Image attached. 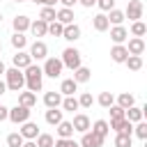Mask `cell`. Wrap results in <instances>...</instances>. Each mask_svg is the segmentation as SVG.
<instances>
[{
    "label": "cell",
    "mask_w": 147,
    "mask_h": 147,
    "mask_svg": "<svg viewBox=\"0 0 147 147\" xmlns=\"http://www.w3.org/2000/svg\"><path fill=\"white\" fill-rule=\"evenodd\" d=\"M23 76H25V85H28V92H39L41 85H44V71L39 64H30L28 69H23Z\"/></svg>",
    "instance_id": "cell-1"
},
{
    "label": "cell",
    "mask_w": 147,
    "mask_h": 147,
    "mask_svg": "<svg viewBox=\"0 0 147 147\" xmlns=\"http://www.w3.org/2000/svg\"><path fill=\"white\" fill-rule=\"evenodd\" d=\"M5 85H7V90H11V92H21L23 87H25V76H23V71L21 69H16V67H11V69H7L5 71Z\"/></svg>",
    "instance_id": "cell-2"
},
{
    "label": "cell",
    "mask_w": 147,
    "mask_h": 147,
    "mask_svg": "<svg viewBox=\"0 0 147 147\" xmlns=\"http://www.w3.org/2000/svg\"><path fill=\"white\" fill-rule=\"evenodd\" d=\"M60 62H62V67H67V69H78L80 67V51L78 48H74V46H69V48H64L62 51V57H60Z\"/></svg>",
    "instance_id": "cell-3"
},
{
    "label": "cell",
    "mask_w": 147,
    "mask_h": 147,
    "mask_svg": "<svg viewBox=\"0 0 147 147\" xmlns=\"http://www.w3.org/2000/svg\"><path fill=\"white\" fill-rule=\"evenodd\" d=\"M62 62L57 60V57H46V62H44V67H41V71H44V76H48V78H60L62 76Z\"/></svg>",
    "instance_id": "cell-4"
},
{
    "label": "cell",
    "mask_w": 147,
    "mask_h": 147,
    "mask_svg": "<svg viewBox=\"0 0 147 147\" xmlns=\"http://www.w3.org/2000/svg\"><path fill=\"white\" fill-rule=\"evenodd\" d=\"M30 108H25V106H14V108H9V117L7 119H11L14 124H23V122H28L30 119Z\"/></svg>",
    "instance_id": "cell-5"
},
{
    "label": "cell",
    "mask_w": 147,
    "mask_h": 147,
    "mask_svg": "<svg viewBox=\"0 0 147 147\" xmlns=\"http://www.w3.org/2000/svg\"><path fill=\"white\" fill-rule=\"evenodd\" d=\"M142 2L140 0H129V5H126V11H124V18H131V23L133 21H140L142 18Z\"/></svg>",
    "instance_id": "cell-6"
},
{
    "label": "cell",
    "mask_w": 147,
    "mask_h": 147,
    "mask_svg": "<svg viewBox=\"0 0 147 147\" xmlns=\"http://www.w3.org/2000/svg\"><path fill=\"white\" fill-rule=\"evenodd\" d=\"M103 140H106V138H99L96 133H92V131H85L78 145H80V147H103Z\"/></svg>",
    "instance_id": "cell-7"
},
{
    "label": "cell",
    "mask_w": 147,
    "mask_h": 147,
    "mask_svg": "<svg viewBox=\"0 0 147 147\" xmlns=\"http://www.w3.org/2000/svg\"><path fill=\"white\" fill-rule=\"evenodd\" d=\"M71 126H74V131H78V133H85V131H90V117L85 115V113H78V115H74V122H71Z\"/></svg>",
    "instance_id": "cell-8"
},
{
    "label": "cell",
    "mask_w": 147,
    "mask_h": 147,
    "mask_svg": "<svg viewBox=\"0 0 147 147\" xmlns=\"http://www.w3.org/2000/svg\"><path fill=\"white\" fill-rule=\"evenodd\" d=\"M18 133L23 136V140H34V138L39 136V126H37L34 122H30V119H28V122H23V124H21V131H18Z\"/></svg>",
    "instance_id": "cell-9"
},
{
    "label": "cell",
    "mask_w": 147,
    "mask_h": 147,
    "mask_svg": "<svg viewBox=\"0 0 147 147\" xmlns=\"http://www.w3.org/2000/svg\"><path fill=\"white\" fill-rule=\"evenodd\" d=\"M30 57H32V60H46V57H48V46H46L44 41H34V44L30 46Z\"/></svg>",
    "instance_id": "cell-10"
},
{
    "label": "cell",
    "mask_w": 147,
    "mask_h": 147,
    "mask_svg": "<svg viewBox=\"0 0 147 147\" xmlns=\"http://www.w3.org/2000/svg\"><path fill=\"white\" fill-rule=\"evenodd\" d=\"M11 62H14V67L16 69H28L30 64H32V57H30V53H25V51H16V55L11 57Z\"/></svg>",
    "instance_id": "cell-11"
},
{
    "label": "cell",
    "mask_w": 147,
    "mask_h": 147,
    "mask_svg": "<svg viewBox=\"0 0 147 147\" xmlns=\"http://www.w3.org/2000/svg\"><path fill=\"white\" fill-rule=\"evenodd\" d=\"M110 129H115L117 133H133V124L126 119V117H122V119H110V124H108Z\"/></svg>",
    "instance_id": "cell-12"
},
{
    "label": "cell",
    "mask_w": 147,
    "mask_h": 147,
    "mask_svg": "<svg viewBox=\"0 0 147 147\" xmlns=\"http://www.w3.org/2000/svg\"><path fill=\"white\" fill-rule=\"evenodd\" d=\"M126 53H129V55H142V53H145V39H140V37H133V39H129Z\"/></svg>",
    "instance_id": "cell-13"
},
{
    "label": "cell",
    "mask_w": 147,
    "mask_h": 147,
    "mask_svg": "<svg viewBox=\"0 0 147 147\" xmlns=\"http://www.w3.org/2000/svg\"><path fill=\"white\" fill-rule=\"evenodd\" d=\"M110 57H113V62H117V64H124V60L129 57V53H126V46H124V44H115V46L110 48Z\"/></svg>",
    "instance_id": "cell-14"
},
{
    "label": "cell",
    "mask_w": 147,
    "mask_h": 147,
    "mask_svg": "<svg viewBox=\"0 0 147 147\" xmlns=\"http://www.w3.org/2000/svg\"><path fill=\"white\" fill-rule=\"evenodd\" d=\"M126 37H129V30H126L124 25H113V28H110V39H113L115 44H124Z\"/></svg>",
    "instance_id": "cell-15"
},
{
    "label": "cell",
    "mask_w": 147,
    "mask_h": 147,
    "mask_svg": "<svg viewBox=\"0 0 147 147\" xmlns=\"http://www.w3.org/2000/svg\"><path fill=\"white\" fill-rule=\"evenodd\" d=\"M76 90H78V83H76L74 78H64V80L60 83V94H62V96H74Z\"/></svg>",
    "instance_id": "cell-16"
},
{
    "label": "cell",
    "mask_w": 147,
    "mask_h": 147,
    "mask_svg": "<svg viewBox=\"0 0 147 147\" xmlns=\"http://www.w3.org/2000/svg\"><path fill=\"white\" fill-rule=\"evenodd\" d=\"M60 103H62V94L60 92H46L44 94V106L46 108H60Z\"/></svg>",
    "instance_id": "cell-17"
},
{
    "label": "cell",
    "mask_w": 147,
    "mask_h": 147,
    "mask_svg": "<svg viewBox=\"0 0 147 147\" xmlns=\"http://www.w3.org/2000/svg\"><path fill=\"white\" fill-rule=\"evenodd\" d=\"M55 21L62 23V25H71V23H74V11L67 9V7H62V9L55 11Z\"/></svg>",
    "instance_id": "cell-18"
},
{
    "label": "cell",
    "mask_w": 147,
    "mask_h": 147,
    "mask_svg": "<svg viewBox=\"0 0 147 147\" xmlns=\"http://www.w3.org/2000/svg\"><path fill=\"white\" fill-rule=\"evenodd\" d=\"M30 32H32L34 37H44V34H48V23L41 21V18H37V21L30 23Z\"/></svg>",
    "instance_id": "cell-19"
},
{
    "label": "cell",
    "mask_w": 147,
    "mask_h": 147,
    "mask_svg": "<svg viewBox=\"0 0 147 147\" xmlns=\"http://www.w3.org/2000/svg\"><path fill=\"white\" fill-rule=\"evenodd\" d=\"M62 39H67V41H76V39H80V28H78L76 23L64 25V30H62Z\"/></svg>",
    "instance_id": "cell-20"
},
{
    "label": "cell",
    "mask_w": 147,
    "mask_h": 147,
    "mask_svg": "<svg viewBox=\"0 0 147 147\" xmlns=\"http://www.w3.org/2000/svg\"><path fill=\"white\" fill-rule=\"evenodd\" d=\"M142 113H145V108L131 106V108H126V110H124V117H126L131 124H136V122H142Z\"/></svg>",
    "instance_id": "cell-21"
},
{
    "label": "cell",
    "mask_w": 147,
    "mask_h": 147,
    "mask_svg": "<svg viewBox=\"0 0 147 147\" xmlns=\"http://www.w3.org/2000/svg\"><path fill=\"white\" fill-rule=\"evenodd\" d=\"M30 23H32V21H30L25 14H21V16H16V18H14V23H11V25H14V32H21V34H23L25 30H30Z\"/></svg>",
    "instance_id": "cell-22"
},
{
    "label": "cell",
    "mask_w": 147,
    "mask_h": 147,
    "mask_svg": "<svg viewBox=\"0 0 147 147\" xmlns=\"http://www.w3.org/2000/svg\"><path fill=\"white\" fill-rule=\"evenodd\" d=\"M92 25H94V30H96V32H106V30L110 28V23H108L106 14H96V16L92 18Z\"/></svg>",
    "instance_id": "cell-23"
},
{
    "label": "cell",
    "mask_w": 147,
    "mask_h": 147,
    "mask_svg": "<svg viewBox=\"0 0 147 147\" xmlns=\"http://www.w3.org/2000/svg\"><path fill=\"white\" fill-rule=\"evenodd\" d=\"M90 78H92V71H90L87 67L80 64L78 69H74V80H76V83H87Z\"/></svg>",
    "instance_id": "cell-24"
},
{
    "label": "cell",
    "mask_w": 147,
    "mask_h": 147,
    "mask_svg": "<svg viewBox=\"0 0 147 147\" xmlns=\"http://www.w3.org/2000/svg\"><path fill=\"white\" fill-rule=\"evenodd\" d=\"M34 103H37V94H34V92H21V94H18V106L32 108Z\"/></svg>",
    "instance_id": "cell-25"
},
{
    "label": "cell",
    "mask_w": 147,
    "mask_h": 147,
    "mask_svg": "<svg viewBox=\"0 0 147 147\" xmlns=\"http://www.w3.org/2000/svg\"><path fill=\"white\" fill-rule=\"evenodd\" d=\"M92 129V133H96L99 138H106L108 136V131H110V126H108V122L106 119H96L94 122V126H90Z\"/></svg>",
    "instance_id": "cell-26"
},
{
    "label": "cell",
    "mask_w": 147,
    "mask_h": 147,
    "mask_svg": "<svg viewBox=\"0 0 147 147\" xmlns=\"http://www.w3.org/2000/svg\"><path fill=\"white\" fill-rule=\"evenodd\" d=\"M55 131H57L60 138H74V126H71V122H64V119H62Z\"/></svg>",
    "instance_id": "cell-27"
},
{
    "label": "cell",
    "mask_w": 147,
    "mask_h": 147,
    "mask_svg": "<svg viewBox=\"0 0 147 147\" xmlns=\"http://www.w3.org/2000/svg\"><path fill=\"white\" fill-rule=\"evenodd\" d=\"M106 18H108V23H113V25H122V23H124V11H122V9H110V11L106 14Z\"/></svg>",
    "instance_id": "cell-28"
},
{
    "label": "cell",
    "mask_w": 147,
    "mask_h": 147,
    "mask_svg": "<svg viewBox=\"0 0 147 147\" xmlns=\"http://www.w3.org/2000/svg\"><path fill=\"white\" fill-rule=\"evenodd\" d=\"M124 64L131 69V71H140L142 69V55H129L124 60Z\"/></svg>",
    "instance_id": "cell-29"
},
{
    "label": "cell",
    "mask_w": 147,
    "mask_h": 147,
    "mask_svg": "<svg viewBox=\"0 0 147 147\" xmlns=\"http://www.w3.org/2000/svg\"><path fill=\"white\" fill-rule=\"evenodd\" d=\"M117 106L119 108H131V106H136V99H133V94H129V92H122L119 96H117Z\"/></svg>",
    "instance_id": "cell-30"
},
{
    "label": "cell",
    "mask_w": 147,
    "mask_h": 147,
    "mask_svg": "<svg viewBox=\"0 0 147 147\" xmlns=\"http://www.w3.org/2000/svg\"><path fill=\"white\" fill-rule=\"evenodd\" d=\"M46 122L53 124V126H57V124L62 122V110H57V108H48V110H46Z\"/></svg>",
    "instance_id": "cell-31"
},
{
    "label": "cell",
    "mask_w": 147,
    "mask_h": 147,
    "mask_svg": "<svg viewBox=\"0 0 147 147\" xmlns=\"http://www.w3.org/2000/svg\"><path fill=\"white\" fill-rule=\"evenodd\" d=\"M11 46H14L16 51H23V48L28 46V37L21 34V32H14V34H11Z\"/></svg>",
    "instance_id": "cell-32"
},
{
    "label": "cell",
    "mask_w": 147,
    "mask_h": 147,
    "mask_svg": "<svg viewBox=\"0 0 147 147\" xmlns=\"http://www.w3.org/2000/svg\"><path fill=\"white\" fill-rule=\"evenodd\" d=\"M96 103H99L101 108H110V106L115 103V96H113V92H101V94H99V99H96Z\"/></svg>",
    "instance_id": "cell-33"
},
{
    "label": "cell",
    "mask_w": 147,
    "mask_h": 147,
    "mask_svg": "<svg viewBox=\"0 0 147 147\" xmlns=\"http://www.w3.org/2000/svg\"><path fill=\"white\" fill-rule=\"evenodd\" d=\"M64 110H69V113H74V110H78L80 106H78V99L76 96H62V103H60Z\"/></svg>",
    "instance_id": "cell-34"
},
{
    "label": "cell",
    "mask_w": 147,
    "mask_h": 147,
    "mask_svg": "<svg viewBox=\"0 0 147 147\" xmlns=\"http://www.w3.org/2000/svg\"><path fill=\"white\" fill-rule=\"evenodd\" d=\"M34 142H37V147H53V145H55V140H53L51 133H39V136L34 138Z\"/></svg>",
    "instance_id": "cell-35"
},
{
    "label": "cell",
    "mask_w": 147,
    "mask_h": 147,
    "mask_svg": "<svg viewBox=\"0 0 147 147\" xmlns=\"http://www.w3.org/2000/svg\"><path fill=\"white\" fill-rule=\"evenodd\" d=\"M145 32H147V25H145L142 21H133V23H131V34H133V37H140V39H142Z\"/></svg>",
    "instance_id": "cell-36"
},
{
    "label": "cell",
    "mask_w": 147,
    "mask_h": 147,
    "mask_svg": "<svg viewBox=\"0 0 147 147\" xmlns=\"http://www.w3.org/2000/svg\"><path fill=\"white\" fill-rule=\"evenodd\" d=\"M39 18L46 21V23H53V21H55V7H44V9L39 11Z\"/></svg>",
    "instance_id": "cell-37"
},
{
    "label": "cell",
    "mask_w": 147,
    "mask_h": 147,
    "mask_svg": "<svg viewBox=\"0 0 147 147\" xmlns=\"http://www.w3.org/2000/svg\"><path fill=\"white\" fill-rule=\"evenodd\" d=\"M131 136L129 133H117L115 136V147H131Z\"/></svg>",
    "instance_id": "cell-38"
},
{
    "label": "cell",
    "mask_w": 147,
    "mask_h": 147,
    "mask_svg": "<svg viewBox=\"0 0 147 147\" xmlns=\"http://www.w3.org/2000/svg\"><path fill=\"white\" fill-rule=\"evenodd\" d=\"M133 133H136L140 140H147V124H145V122H136V126H133Z\"/></svg>",
    "instance_id": "cell-39"
},
{
    "label": "cell",
    "mask_w": 147,
    "mask_h": 147,
    "mask_svg": "<svg viewBox=\"0 0 147 147\" xmlns=\"http://www.w3.org/2000/svg\"><path fill=\"white\" fill-rule=\"evenodd\" d=\"M23 142H25V140H23L21 133H9V136H7V145H9V147H21Z\"/></svg>",
    "instance_id": "cell-40"
},
{
    "label": "cell",
    "mask_w": 147,
    "mask_h": 147,
    "mask_svg": "<svg viewBox=\"0 0 147 147\" xmlns=\"http://www.w3.org/2000/svg\"><path fill=\"white\" fill-rule=\"evenodd\" d=\"M62 30H64L62 23H57V21L48 23V34H53V37H62Z\"/></svg>",
    "instance_id": "cell-41"
},
{
    "label": "cell",
    "mask_w": 147,
    "mask_h": 147,
    "mask_svg": "<svg viewBox=\"0 0 147 147\" xmlns=\"http://www.w3.org/2000/svg\"><path fill=\"white\" fill-rule=\"evenodd\" d=\"M92 103H94V99H92L90 92H83V94L78 96V106H80V108H90Z\"/></svg>",
    "instance_id": "cell-42"
},
{
    "label": "cell",
    "mask_w": 147,
    "mask_h": 147,
    "mask_svg": "<svg viewBox=\"0 0 147 147\" xmlns=\"http://www.w3.org/2000/svg\"><path fill=\"white\" fill-rule=\"evenodd\" d=\"M108 113H110V119H122L124 117V108H119L117 103H113L110 108H106Z\"/></svg>",
    "instance_id": "cell-43"
},
{
    "label": "cell",
    "mask_w": 147,
    "mask_h": 147,
    "mask_svg": "<svg viewBox=\"0 0 147 147\" xmlns=\"http://www.w3.org/2000/svg\"><path fill=\"white\" fill-rule=\"evenodd\" d=\"M53 147H80V145H78L74 138H57Z\"/></svg>",
    "instance_id": "cell-44"
},
{
    "label": "cell",
    "mask_w": 147,
    "mask_h": 147,
    "mask_svg": "<svg viewBox=\"0 0 147 147\" xmlns=\"http://www.w3.org/2000/svg\"><path fill=\"white\" fill-rule=\"evenodd\" d=\"M96 7L101 9V14L110 11V9H115V0H96Z\"/></svg>",
    "instance_id": "cell-45"
},
{
    "label": "cell",
    "mask_w": 147,
    "mask_h": 147,
    "mask_svg": "<svg viewBox=\"0 0 147 147\" xmlns=\"http://www.w3.org/2000/svg\"><path fill=\"white\" fill-rule=\"evenodd\" d=\"M9 117V108H5V106H0V122H5Z\"/></svg>",
    "instance_id": "cell-46"
},
{
    "label": "cell",
    "mask_w": 147,
    "mask_h": 147,
    "mask_svg": "<svg viewBox=\"0 0 147 147\" xmlns=\"http://www.w3.org/2000/svg\"><path fill=\"white\" fill-rule=\"evenodd\" d=\"M57 2H62V7H67V9H71V7H74L78 0H57Z\"/></svg>",
    "instance_id": "cell-47"
},
{
    "label": "cell",
    "mask_w": 147,
    "mask_h": 147,
    "mask_svg": "<svg viewBox=\"0 0 147 147\" xmlns=\"http://www.w3.org/2000/svg\"><path fill=\"white\" fill-rule=\"evenodd\" d=\"M78 2H80L83 7H94V5H96V0H78Z\"/></svg>",
    "instance_id": "cell-48"
},
{
    "label": "cell",
    "mask_w": 147,
    "mask_h": 147,
    "mask_svg": "<svg viewBox=\"0 0 147 147\" xmlns=\"http://www.w3.org/2000/svg\"><path fill=\"white\" fill-rule=\"evenodd\" d=\"M21 147H37V142H34V140H25Z\"/></svg>",
    "instance_id": "cell-49"
},
{
    "label": "cell",
    "mask_w": 147,
    "mask_h": 147,
    "mask_svg": "<svg viewBox=\"0 0 147 147\" xmlns=\"http://www.w3.org/2000/svg\"><path fill=\"white\" fill-rule=\"evenodd\" d=\"M57 0H44V7H55Z\"/></svg>",
    "instance_id": "cell-50"
},
{
    "label": "cell",
    "mask_w": 147,
    "mask_h": 147,
    "mask_svg": "<svg viewBox=\"0 0 147 147\" xmlns=\"http://www.w3.org/2000/svg\"><path fill=\"white\" fill-rule=\"evenodd\" d=\"M5 71H7V67H5V62L0 60V76H5Z\"/></svg>",
    "instance_id": "cell-51"
},
{
    "label": "cell",
    "mask_w": 147,
    "mask_h": 147,
    "mask_svg": "<svg viewBox=\"0 0 147 147\" xmlns=\"http://www.w3.org/2000/svg\"><path fill=\"white\" fill-rule=\"evenodd\" d=\"M7 92V85H5V80H0V94H5Z\"/></svg>",
    "instance_id": "cell-52"
},
{
    "label": "cell",
    "mask_w": 147,
    "mask_h": 147,
    "mask_svg": "<svg viewBox=\"0 0 147 147\" xmlns=\"http://www.w3.org/2000/svg\"><path fill=\"white\" fill-rule=\"evenodd\" d=\"M32 2H34V5H44V0H32Z\"/></svg>",
    "instance_id": "cell-53"
},
{
    "label": "cell",
    "mask_w": 147,
    "mask_h": 147,
    "mask_svg": "<svg viewBox=\"0 0 147 147\" xmlns=\"http://www.w3.org/2000/svg\"><path fill=\"white\" fill-rule=\"evenodd\" d=\"M14 2H25V0H14Z\"/></svg>",
    "instance_id": "cell-54"
},
{
    "label": "cell",
    "mask_w": 147,
    "mask_h": 147,
    "mask_svg": "<svg viewBox=\"0 0 147 147\" xmlns=\"http://www.w3.org/2000/svg\"><path fill=\"white\" fill-rule=\"evenodd\" d=\"M0 23H2V14H0Z\"/></svg>",
    "instance_id": "cell-55"
},
{
    "label": "cell",
    "mask_w": 147,
    "mask_h": 147,
    "mask_svg": "<svg viewBox=\"0 0 147 147\" xmlns=\"http://www.w3.org/2000/svg\"><path fill=\"white\" fill-rule=\"evenodd\" d=\"M0 53H2V44H0Z\"/></svg>",
    "instance_id": "cell-56"
},
{
    "label": "cell",
    "mask_w": 147,
    "mask_h": 147,
    "mask_svg": "<svg viewBox=\"0 0 147 147\" xmlns=\"http://www.w3.org/2000/svg\"><path fill=\"white\" fill-rule=\"evenodd\" d=\"M126 2H129V0H126Z\"/></svg>",
    "instance_id": "cell-57"
}]
</instances>
